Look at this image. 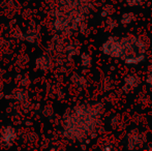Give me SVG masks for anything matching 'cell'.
I'll return each mask as SVG.
<instances>
[{"mask_svg": "<svg viewBox=\"0 0 152 151\" xmlns=\"http://www.w3.org/2000/svg\"><path fill=\"white\" fill-rule=\"evenodd\" d=\"M127 1H128V3H129L130 5H136V4L141 3L143 0H127Z\"/></svg>", "mask_w": 152, "mask_h": 151, "instance_id": "5b68a950", "label": "cell"}, {"mask_svg": "<svg viewBox=\"0 0 152 151\" xmlns=\"http://www.w3.org/2000/svg\"><path fill=\"white\" fill-rule=\"evenodd\" d=\"M102 52L111 57H120L121 55V39L110 37L104 42L102 47Z\"/></svg>", "mask_w": 152, "mask_h": 151, "instance_id": "7a4b0ae2", "label": "cell"}, {"mask_svg": "<svg viewBox=\"0 0 152 151\" xmlns=\"http://www.w3.org/2000/svg\"><path fill=\"white\" fill-rule=\"evenodd\" d=\"M130 15H132V14H126V15H124V16L122 17V23H123V24H128V23L132 22V21L134 20V17L129 18Z\"/></svg>", "mask_w": 152, "mask_h": 151, "instance_id": "277c9868", "label": "cell"}, {"mask_svg": "<svg viewBox=\"0 0 152 151\" xmlns=\"http://www.w3.org/2000/svg\"><path fill=\"white\" fill-rule=\"evenodd\" d=\"M121 39L120 58L128 64H138L144 61L145 48L144 44L136 37H124Z\"/></svg>", "mask_w": 152, "mask_h": 151, "instance_id": "6da1fadb", "label": "cell"}, {"mask_svg": "<svg viewBox=\"0 0 152 151\" xmlns=\"http://www.w3.org/2000/svg\"><path fill=\"white\" fill-rule=\"evenodd\" d=\"M125 83H126V85H128V86H130V87H137L139 83H140V80H139L138 76L128 75L125 78Z\"/></svg>", "mask_w": 152, "mask_h": 151, "instance_id": "3957f363", "label": "cell"}, {"mask_svg": "<svg viewBox=\"0 0 152 151\" xmlns=\"http://www.w3.org/2000/svg\"><path fill=\"white\" fill-rule=\"evenodd\" d=\"M147 82H148L149 84H150V86H152V73L148 76V79H147Z\"/></svg>", "mask_w": 152, "mask_h": 151, "instance_id": "8992f818", "label": "cell"}]
</instances>
